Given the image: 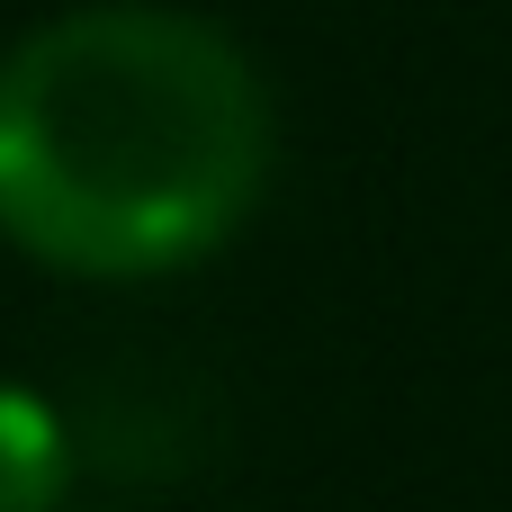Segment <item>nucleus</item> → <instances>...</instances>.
Listing matches in <instances>:
<instances>
[{
  "label": "nucleus",
  "instance_id": "nucleus-3",
  "mask_svg": "<svg viewBox=\"0 0 512 512\" xmlns=\"http://www.w3.org/2000/svg\"><path fill=\"white\" fill-rule=\"evenodd\" d=\"M72 512H117V504H72Z\"/></svg>",
  "mask_w": 512,
  "mask_h": 512
},
{
  "label": "nucleus",
  "instance_id": "nucleus-2",
  "mask_svg": "<svg viewBox=\"0 0 512 512\" xmlns=\"http://www.w3.org/2000/svg\"><path fill=\"white\" fill-rule=\"evenodd\" d=\"M72 432L36 387H0V512H63Z\"/></svg>",
  "mask_w": 512,
  "mask_h": 512
},
{
  "label": "nucleus",
  "instance_id": "nucleus-1",
  "mask_svg": "<svg viewBox=\"0 0 512 512\" xmlns=\"http://www.w3.org/2000/svg\"><path fill=\"white\" fill-rule=\"evenodd\" d=\"M270 180L252 54L171 0H90L0 54V234L81 279L216 252Z\"/></svg>",
  "mask_w": 512,
  "mask_h": 512
}]
</instances>
